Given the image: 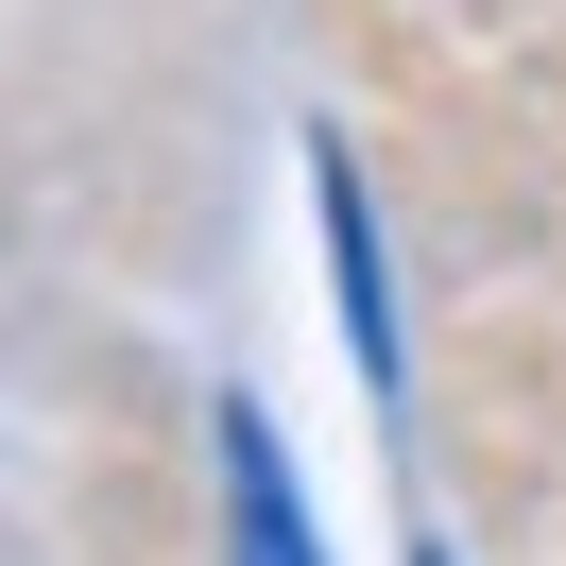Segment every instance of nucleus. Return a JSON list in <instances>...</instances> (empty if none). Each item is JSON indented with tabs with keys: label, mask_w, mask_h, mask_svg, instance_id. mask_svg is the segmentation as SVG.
I'll return each instance as SVG.
<instances>
[{
	"label": "nucleus",
	"mask_w": 566,
	"mask_h": 566,
	"mask_svg": "<svg viewBox=\"0 0 566 566\" xmlns=\"http://www.w3.org/2000/svg\"><path fill=\"white\" fill-rule=\"evenodd\" d=\"M223 566H326L310 481H292V447H275L258 395H223Z\"/></svg>",
	"instance_id": "1"
},
{
	"label": "nucleus",
	"mask_w": 566,
	"mask_h": 566,
	"mask_svg": "<svg viewBox=\"0 0 566 566\" xmlns=\"http://www.w3.org/2000/svg\"><path fill=\"white\" fill-rule=\"evenodd\" d=\"M310 207H326V292H344L360 378H395V258H378V207H360V155L344 138H310Z\"/></svg>",
	"instance_id": "2"
},
{
	"label": "nucleus",
	"mask_w": 566,
	"mask_h": 566,
	"mask_svg": "<svg viewBox=\"0 0 566 566\" xmlns=\"http://www.w3.org/2000/svg\"><path fill=\"white\" fill-rule=\"evenodd\" d=\"M412 566H463V549H412Z\"/></svg>",
	"instance_id": "3"
}]
</instances>
